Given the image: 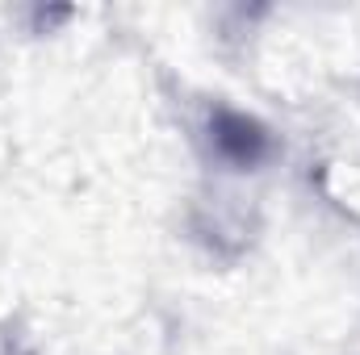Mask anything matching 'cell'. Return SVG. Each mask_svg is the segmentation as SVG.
Masks as SVG:
<instances>
[{
	"mask_svg": "<svg viewBox=\"0 0 360 355\" xmlns=\"http://www.w3.org/2000/svg\"><path fill=\"white\" fill-rule=\"evenodd\" d=\"M210 151H214L226 168H235V172H256L260 163L272 159L276 138H272V130L260 117L218 105V109L210 113Z\"/></svg>",
	"mask_w": 360,
	"mask_h": 355,
	"instance_id": "obj_1",
	"label": "cell"
}]
</instances>
